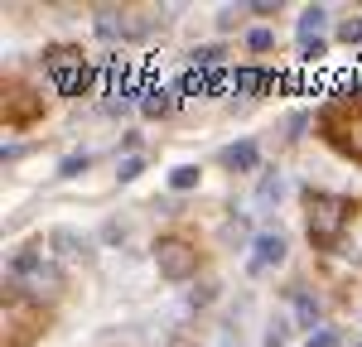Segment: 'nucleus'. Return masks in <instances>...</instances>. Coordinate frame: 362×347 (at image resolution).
I'll use <instances>...</instances> for the list:
<instances>
[{"label": "nucleus", "mask_w": 362, "mask_h": 347, "mask_svg": "<svg viewBox=\"0 0 362 347\" xmlns=\"http://www.w3.org/2000/svg\"><path fill=\"white\" fill-rule=\"evenodd\" d=\"M348 227V198L338 193H309V241L319 251H334Z\"/></svg>", "instance_id": "obj_1"}, {"label": "nucleus", "mask_w": 362, "mask_h": 347, "mask_svg": "<svg viewBox=\"0 0 362 347\" xmlns=\"http://www.w3.org/2000/svg\"><path fill=\"white\" fill-rule=\"evenodd\" d=\"M10 280L20 289H29V294H49V289L63 285V275H58L54 265H44L39 251H20V256L10 260Z\"/></svg>", "instance_id": "obj_2"}, {"label": "nucleus", "mask_w": 362, "mask_h": 347, "mask_svg": "<svg viewBox=\"0 0 362 347\" xmlns=\"http://www.w3.org/2000/svg\"><path fill=\"white\" fill-rule=\"evenodd\" d=\"M155 265H160V275L165 280H189L198 270V256L189 241H179V236H165V241H155Z\"/></svg>", "instance_id": "obj_3"}, {"label": "nucleus", "mask_w": 362, "mask_h": 347, "mask_svg": "<svg viewBox=\"0 0 362 347\" xmlns=\"http://www.w3.org/2000/svg\"><path fill=\"white\" fill-rule=\"evenodd\" d=\"M329 140L362 164V106H343V111L329 116Z\"/></svg>", "instance_id": "obj_4"}, {"label": "nucleus", "mask_w": 362, "mask_h": 347, "mask_svg": "<svg viewBox=\"0 0 362 347\" xmlns=\"http://www.w3.org/2000/svg\"><path fill=\"white\" fill-rule=\"evenodd\" d=\"M285 260V236L280 231H261L256 241H251V260H247V270L251 275H266L271 265H280Z\"/></svg>", "instance_id": "obj_5"}, {"label": "nucleus", "mask_w": 362, "mask_h": 347, "mask_svg": "<svg viewBox=\"0 0 362 347\" xmlns=\"http://www.w3.org/2000/svg\"><path fill=\"white\" fill-rule=\"evenodd\" d=\"M92 83H97V63H73V68H63L54 78V92L58 97H78V92H87Z\"/></svg>", "instance_id": "obj_6"}, {"label": "nucleus", "mask_w": 362, "mask_h": 347, "mask_svg": "<svg viewBox=\"0 0 362 347\" xmlns=\"http://www.w3.org/2000/svg\"><path fill=\"white\" fill-rule=\"evenodd\" d=\"M223 164L227 169H237V174H247L261 164V150H256V140H237L232 150H223Z\"/></svg>", "instance_id": "obj_7"}, {"label": "nucleus", "mask_w": 362, "mask_h": 347, "mask_svg": "<svg viewBox=\"0 0 362 347\" xmlns=\"http://www.w3.org/2000/svg\"><path fill=\"white\" fill-rule=\"evenodd\" d=\"M324 25H329V5H309L305 15H300V44H314Z\"/></svg>", "instance_id": "obj_8"}, {"label": "nucleus", "mask_w": 362, "mask_h": 347, "mask_svg": "<svg viewBox=\"0 0 362 347\" xmlns=\"http://www.w3.org/2000/svg\"><path fill=\"white\" fill-rule=\"evenodd\" d=\"M223 49H218V44H198L194 54H189V63H194V73H218V68H223Z\"/></svg>", "instance_id": "obj_9"}, {"label": "nucleus", "mask_w": 362, "mask_h": 347, "mask_svg": "<svg viewBox=\"0 0 362 347\" xmlns=\"http://www.w3.org/2000/svg\"><path fill=\"white\" fill-rule=\"evenodd\" d=\"M140 111H145V116H169V111H174V92L145 87V97H140Z\"/></svg>", "instance_id": "obj_10"}, {"label": "nucleus", "mask_w": 362, "mask_h": 347, "mask_svg": "<svg viewBox=\"0 0 362 347\" xmlns=\"http://www.w3.org/2000/svg\"><path fill=\"white\" fill-rule=\"evenodd\" d=\"M285 198V178L280 174H266L261 183H256V207H271V202Z\"/></svg>", "instance_id": "obj_11"}, {"label": "nucleus", "mask_w": 362, "mask_h": 347, "mask_svg": "<svg viewBox=\"0 0 362 347\" xmlns=\"http://www.w3.org/2000/svg\"><path fill=\"white\" fill-rule=\"evenodd\" d=\"M295 323H300V328H314V323H319V299L305 294V289L295 294Z\"/></svg>", "instance_id": "obj_12"}, {"label": "nucleus", "mask_w": 362, "mask_h": 347, "mask_svg": "<svg viewBox=\"0 0 362 347\" xmlns=\"http://www.w3.org/2000/svg\"><path fill=\"white\" fill-rule=\"evenodd\" d=\"M232 87H237L242 97H256V92L266 87V73H256V68H237V73H232Z\"/></svg>", "instance_id": "obj_13"}, {"label": "nucleus", "mask_w": 362, "mask_h": 347, "mask_svg": "<svg viewBox=\"0 0 362 347\" xmlns=\"http://www.w3.org/2000/svg\"><path fill=\"white\" fill-rule=\"evenodd\" d=\"M97 34H102V39H116V34H126V20H121V15H116V10H107V5H102V10H97Z\"/></svg>", "instance_id": "obj_14"}, {"label": "nucleus", "mask_w": 362, "mask_h": 347, "mask_svg": "<svg viewBox=\"0 0 362 347\" xmlns=\"http://www.w3.org/2000/svg\"><path fill=\"white\" fill-rule=\"evenodd\" d=\"M54 246H58V256H63V260H73V256H83V251H87L83 241H78V231H68V227L54 231Z\"/></svg>", "instance_id": "obj_15"}, {"label": "nucleus", "mask_w": 362, "mask_h": 347, "mask_svg": "<svg viewBox=\"0 0 362 347\" xmlns=\"http://www.w3.org/2000/svg\"><path fill=\"white\" fill-rule=\"evenodd\" d=\"M87 164H92V154H87V150H73V154H63V159H58V178H78Z\"/></svg>", "instance_id": "obj_16"}, {"label": "nucleus", "mask_w": 362, "mask_h": 347, "mask_svg": "<svg viewBox=\"0 0 362 347\" xmlns=\"http://www.w3.org/2000/svg\"><path fill=\"white\" fill-rule=\"evenodd\" d=\"M198 178H203L198 164H179V169H169V188H174V193H184V188H194Z\"/></svg>", "instance_id": "obj_17"}, {"label": "nucleus", "mask_w": 362, "mask_h": 347, "mask_svg": "<svg viewBox=\"0 0 362 347\" xmlns=\"http://www.w3.org/2000/svg\"><path fill=\"white\" fill-rule=\"evenodd\" d=\"M247 49H251V54H271V49H276V34H271V29H251Z\"/></svg>", "instance_id": "obj_18"}, {"label": "nucleus", "mask_w": 362, "mask_h": 347, "mask_svg": "<svg viewBox=\"0 0 362 347\" xmlns=\"http://www.w3.org/2000/svg\"><path fill=\"white\" fill-rule=\"evenodd\" d=\"M140 174H145V159H140V154H126V159L116 164V178H121V183H131V178H140Z\"/></svg>", "instance_id": "obj_19"}, {"label": "nucleus", "mask_w": 362, "mask_h": 347, "mask_svg": "<svg viewBox=\"0 0 362 347\" xmlns=\"http://www.w3.org/2000/svg\"><path fill=\"white\" fill-rule=\"evenodd\" d=\"M338 39H343V44H362V20H348V25H338Z\"/></svg>", "instance_id": "obj_20"}, {"label": "nucleus", "mask_w": 362, "mask_h": 347, "mask_svg": "<svg viewBox=\"0 0 362 347\" xmlns=\"http://www.w3.org/2000/svg\"><path fill=\"white\" fill-rule=\"evenodd\" d=\"M305 347H338V333H334V328H319V333H314Z\"/></svg>", "instance_id": "obj_21"}, {"label": "nucleus", "mask_w": 362, "mask_h": 347, "mask_svg": "<svg viewBox=\"0 0 362 347\" xmlns=\"http://www.w3.org/2000/svg\"><path fill=\"white\" fill-rule=\"evenodd\" d=\"M324 58V39H314V44H305V63H319Z\"/></svg>", "instance_id": "obj_22"}, {"label": "nucleus", "mask_w": 362, "mask_h": 347, "mask_svg": "<svg viewBox=\"0 0 362 347\" xmlns=\"http://www.w3.org/2000/svg\"><path fill=\"white\" fill-rule=\"evenodd\" d=\"M358 347H362V343H358Z\"/></svg>", "instance_id": "obj_23"}]
</instances>
